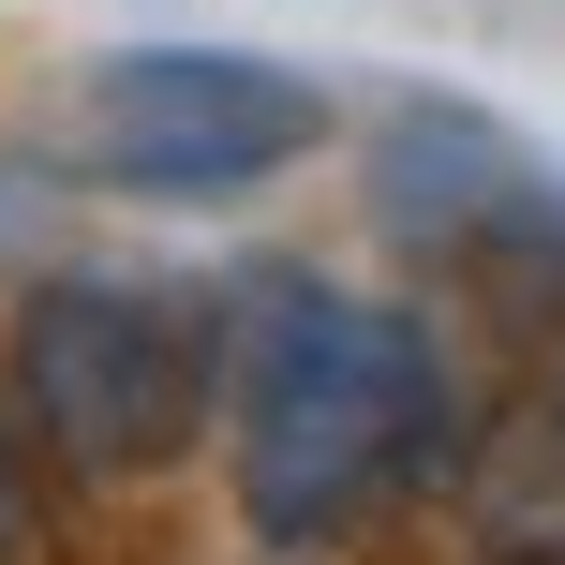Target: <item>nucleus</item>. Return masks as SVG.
Here are the masks:
<instances>
[{
	"label": "nucleus",
	"instance_id": "1",
	"mask_svg": "<svg viewBox=\"0 0 565 565\" xmlns=\"http://www.w3.org/2000/svg\"><path fill=\"white\" fill-rule=\"evenodd\" d=\"M209 372H224V477L268 551L358 536L387 491L447 461V358L402 298H342V282L254 254L209 298Z\"/></svg>",
	"mask_w": 565,
	"mask_h": 565
},
{
	"label": "nucleus",
	"instance_id": "2",
	"mask_svg": "<svg viewBox=\"0 0 565 565\" xmlns=\"http://www.w3.org/2000/svg\"><path fill=\"white\" fill-rule=\"evenodd\" d=\"M328 149V89L238 45H105L60 89V164L135 209H224Z\"/></svg>",
	"mask_w": 565,
	"mask_h": 565
},
{
	"label": "nucleus",
	"instance_id": "5",
	"mask_svg": "<svg viewBox=\"0 0 565 565\" xmlns=\"http://www.w3.org/2000/svg\"><path fill=\"white\" fill-rule=\"evenodd\" d=\"M447 507L491 565H565V358L477 402V431L447 447Z\"/></svg>",
	"mask_w": 565,
	"mask_h": 565
},
{
	"label": "nucleus",
	"instance_id": "6",
	"mask_svg": "<svg viewBox=\"0 0 565 565\" xmlns=\"http://www.w3.org/2000/svg\"><path fill=\"white\" fill-rule=\"evenodd\" d=\"M30 536H45V447H30L15 387H0V565H30Z\"/></svg>",
	"mask_w": 565,
	"mask_h": 565
},
{
	"label": "nucleus",
	"instance_id": "4",
	"mask_svg": "<svg viewBox=\"0 0 565 565\" xmlns=\"http://www.w3.org/2000/svg\"><path fill=\"white\" fill-rule=\"evenodd\" d=\"M536 209H551L536 149H521L507 119H477V105H402L387 149H372V224H387L402 254H461V268H491Z\"/></svg>",
	"mask_w": 565,
	"mask_h": 565
},
{
	"label": "nucleus",
	"instance_id": "3",
	"mask_svg": "<svg viewBox=\"0 0 565 565\" xmlns=\"http://www.w3.org/2000/svg\"><path fill=\"white\" fill-rule=\"evenodd\" d=\"M0 387H15L30 447L75 461V477H164V461H194V431L224 417L209 312L149 298V282H119V268L30 282L15 342H0Z\"/></svg>",
	"mask_w": 565,
	"mask_h": 565
}]
</instances>
